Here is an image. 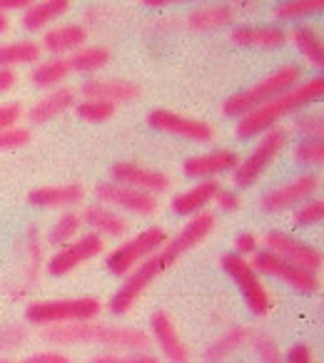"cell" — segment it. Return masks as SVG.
Segmentation results:
<instances>
[{
    "label": "cell",
    "instance_id": "obj_1",
    "mask_svg": "<svg viewBox=\"0 0 324 363\" xmlns=\"http://www.w3.org/2000/svg\"><path fill=\"white\" fill-rule=\"evenodd\" d=\"M212 229H215V214L202 212V214H198V217L190 219V222L178 232V237L168 239L165 247L157 249L150 259H145L140 267H135L130 274H127L122 286L112 294L110 311L115 313V316L130 313V308L135 306L137 298L147 291V286H150L162 272H168L170 267H175L183 254L193 252L198 244H202L205 239L212 234Z\"/></svg>",
    "mask_w": 324,
    "mask_h": 363
},
{
    "label": "cell",
    "instance_id": "obj_2",
    "mask_svg": "<svg viewBox=\"0 0 324 363\" xmlns=\"http://www.w3.org/2000/svg\"><path fill=\"white\" fill-rule=\"evenodd\" d=\"M45 341L58 346H77V343H100V346L115 348V351H145L150 346V333L135 326H110L97 321L80 323H60V326L43 328Z\"/></svg>",
    "mask_w": 324,
    "mask_h": 363
},
{
    "label": "cell",
    "instance_id": "obj_3",
    "mask_svg": "<svg viewBox=\"0 0 324 363\" xmlns=\"http://www.w3.org/2000/svg\"><path fill=\"white\" fill-rule=\"evenodd\" d=\"M322 92H324L322 75L312 77V80H307V82H299V85H294L292 90L282 92V95H277L274 100L264 102L262 107H257V110L239 117L237 135L239 137L262 135V132H267L269 127H277V122L282 120V117L292 115V112L302 110V107H309L314 100L322 97Z\"/></svg>",
    "mask_w": 324,
    "mask_h": 363
},
{
    "label": "cell",
    "instance_id": "obj_4",
    "mask_svg": "<svg viewBox=\"0 0 324 363\" xmlns=\"http://www.w3.org/2000/svg\"><path fill=\"white\" fill-rule=\"evenodd\" d=\"M299 82H302V67L282 65V67H277L272 75L264 77V80L254 82L252 87H247V90L237 92V95H232L230 100H225L222 112L227 117H244L247 112L262 107L264 102L274 100V97L282 95V92L292 90Z\"/></svg>",
    "mask_w": 324,
    "mask_h": 363
},
{
    "label": "cell",
    "instance_id": "obj_5",
    "mask_svg": "<svg viewBox=\"0 0 324 363\" xmlns=\"http://www.w3.org/2000/svg\"><path fill=\"white\" fill-rule=\"evenodd\" d=\"M102 303L95 296L80 298H53V301H33L26 308V321L33 326H60V323L95 321Z\"/></svg>",
    "mask_w": 324,
    "mask_h": 363
},
{
    "label": "cell",
    "instance_id": "obj_6",
    "mask_svg": "<svg viewBox=\"0 0 324 363\" xmlns=\"http://www.w3.org/2000/svg\"><path fill=\"white\" fill-rule=\"evenodd\" d=\"M168 232L162 227H150L145 232H140L137 237H132L130 242L120 244L117 249H112L110 257L105 259V267L115 277H127L135 267H140L145 259H150L157 249H162L168 244Z\"/></svg>",
    "mask_w": 324,
    "mask_h": 363
},
{
    "label": "cell",
    "instance_id": "obj_7",
    "mask_svg": "<svg viewBox=\"0 0 324 363\" xmlns=\"http://www.w3.org/2000/svg\"><path fill=\"white\" fill-rule=\"evenodd\" d=\"M222 269L230 274L234 284H237L239 294L247 301V308L254 313V316H267L272 311V294L269 289L259 281V274L252 269L249 259L239 257V254H225L222 257Z\"/></svg>",
    "mask_w": 324,
    "mask_h": 363
},
{
    "label": "cell",
    "instance_id": "obj_8",
    "mask_svg": "<svg viewBox=\"0 0 324 363\" xmlns=\"http://www.w3.org/2000/svg\"><path fill=\"white\" fill-rule=\"evenodd\" d=\"M287 140H289V132L284 130V127H269L267 132H262L259 145L249 152L247 160H242L234 167V172H232L234 184H237V187H249V184H254V182L267 172V167L274 162V157L282 152Z\"/></svg>",
    "mask_w": 324,
    "mask_h": 363
},
{
    "label": "cell",
    "instance_id": "obj_9",
    "mask_svg": "<svg viewBox=\"0 0 324 363\" xmlns=\"http://www.w3.org/2000/svg\"><path fill=\"white\" fill-rule=\"evenodd\" d=\"M249 264H252V269L257 274H267V277L279 279V281L289 284V286L297 289V291H302V294L319 291L317 274L307 272V269H302V267H294L292 262L277 257V254L269 252V249H257V252L252 254V262Z\"/></svg>",
    "mask_w": 324,
    "mask_h": 363
},
{
    "label": "cell",
    "instance_id": "obj_10",
    "mask_svg": "<svg viewBox=\"0 0 324 363\" xmlns=\"http://www.w3.org/2000/svg\"><path fill=\"white\" fill-rule=\"evenodd\" d=\"M317 192H319L317 174L294 177V179H289V182H284V184H279V187L264 192L262 199H259V209H262V212H284V209H289V207L304 204Z\"/></svg>",
    "mask_w": 324,
    "mask_h": 363
},
{
    "label": "cell",
    "instance_id": "obj_11",
    "mask_svg": "<svg viewBox=\"0 0 324 363\" xmlns=\"http://www.w3.org/2000/svg\"><path fill=\"white\" fill-rule=\"evenodd\" d=\"M102 249H105V242H102V237H97V234H85V237L75 239V242L63 244L50 257V262H48V274H50V277H65V274L75 272L80 264L97 257Z\"/></svg>",
    "mask_w": 324,
    "mask_h": 363
},
{
    "label": "cell",
    "instance_id": "obj_12",
    "mask_svg": "<svg viewBox=\"0 0 324 363\" xmlns=\"http://www.w3.org/2000/svg\"><path fill=\"white\" fill-rule=\"evenodd\" d=\"M147 125L155 127L157 132H170V135L185 137L193 142H210L215 137V127L210 122L195 120V117H185L180 112L157 107L147 115Z\"/></svg>",
    "mask_w": 324,
    "mask_h": 363
},
{
    "label": "cell",
    "instance_id": "obj_13",
    "mask_svg": "<svg viewBox=\"0 0 324 363\" xmlns=\"http://www.w3.org/2000/svg\"><path fill=\"white\" fill-rule=\"evenodd\" d=\"M264 244H267L269 252H274L277 257L292 262L294 267H302L312 274H319V269H322V252H319L317 247H312V244L299 242V239L289 237V234L267 232Z\"/></svg>",
    "mask_w": 324,
    "mask_h": 363
},
{
    "label": "cell",
    "instance_id": "obj_14",
    "mask_svg": "<svg viewBox=\"0 0 324 363\" xmlns=\"http://www.w3.org/2000/svg\"><path fill=\"white\" fill-rule=\"evenodd\" d=\"M112 177H115V182H120V184L135 187L147 194L168 192V189L173 187V179H170L165 172L150 169V167L140 164V162H117V164H112Z\"/></svg>",
    "mask_w": 324,
    "mask_h": 363
},
{
    "label": "cell",
    "instance_id": "obj_15",
    "mask_svg": "<svg viewBox=\"0 0 324 363\" xmlns=\"http://www.w3.org/2000/svg\"><path fill=\"white\" fill-rule=\"evenodd\" d=\"M95 194L105 204L127 209V212H135V214L157 212V199L152 197V194L140 192V189H135V187H127V184H120V182H102V184L95 187Z\"/></svg>",
    "mask_w": 324,
    "mask_h": 363
},
{
    "label": "cell",
    "instance_id": "obj_16",
    "mask_svg": "<svg viewBox=\"0 0 324 363\" xmlns=\"http://www.w3.org/2000/svg\"><path fill=\"white\" fill-rule=\"evenodd\" d=\"M152 336H155L157 346H160L162 356L170 363H190V348L180 338V331L175 326V318L168 311H155L150 318Z\"/></svg>",
    "mask_w": 324,
    "mask_h": 363
},
{
    "label": "cell",
    "instance_id": "obj_17",
    "mask_svg": "<svg viewBox=\"0 0 324 363\" xmlns=\"http://www.w3.org/2000/svg\"><path fill=\"white\" fill-rule=\"evenodd\" d=\"M239 164L237 152L232 150H215L205 152V155H195L190 160H185L183 172L195 179H212L215 174L222 172H234V167Z\"/></svg>",
    "mask_w": 324,
    "mask_h": 363
},
{
    "label": "cell",
    "instance_id": "obj_18",
    "mask_svg": "<svg viewBox=\"0 0 324 363\" xmlns=\"http://www.w3.org/2000/svg\"><path fill=\"white\" fill-rule=\"evenodd\" d=\"M230 40L242 48H264V50H277L287 45L289 33L274 26H237L230 30Z\"/></svg>",
    "mask_w": 324,
    "mask_h": 363
},
{
    "label": "cell",
    "instance_id": "obj_19",
    "mask_svg": "<svg viewBox=\"0 0 324 363\" xmlns=\"http://www.w3.org/2000/svg\"><path fill=\"white\" fill-rule=\"evenodd\" d=\"M85 189L82 184H48V187H36L28 192V204L38 209H55V207H72L82 202Z\"/></svg>",
    "mask_w": 324,
    "mask_h": 363
},
{
    "label": "cell",
    "instance_id": "obj_20",
    "mask_svg": "<svg viewBox=\"0 0 324 363\" xmlns=\"http://www.w3.org/2000/svg\"><path fill=\"white\" fill-rule=\"evenodd\" d=\"M80 92L85 100H97V102H130L140 95V87L135 82L127 80H87L80 85Z\"/></svg>",
    "mask_w": 324,
    "mask_h": 363
},
{
    "label": "cell",
    "instance_id": "obj_21",
    "mask_svg": "<svg viewBox=\"0 0 324 363\" xmlns=\"http://www.w3.org/2000/svg\"><path fill=\"white\" fill-rule=\"evenodd\" d=\"M217 192H220L217 179L198 182L195 187L185 189V192H180L178 197L173 199L175 214H183V217H198V214H202L205 207L217 197Z\"/></svg>",
    "mask_w": 324,
    "mask_h": 363
},
{
    "label": "cell",
    "instance_id": "obj_22",
    "mask_svg": "<svg viewBox=\"0 0 324 363\" xmlns=\"http://www.w3.org/2000/svg\"><path fill=\"white\" fill-rule=\"evenodd\" d=\"M87 43V30L77 23H65V26H55L50 30L43 33V43L40 50L55 52V55H63V52H75L80 48H85Z\"/></svg>",
    "mask_w": 324,
    "mask_h": 363
},
{
    "label": "cell",
    "instance_id": "obj_23",
    "mask_svg": "<svg viewBox=\"0 0 324 363\" xmlns=\"http://www.w3.org/2000/svg\"><path fill=\"white\" fill-rule=\"evenodd\" d=\"M72 105H75V90H70V87H55V90H50L45 97H40L28 110V120L33 125H43V122H50L53 117L70 110Z\"/></svg>",
    "mask_w": 324,
    "mask_h": 363
},
{
    "label": "cell",
    "instance_id": "obj_24",
    "mask_svg": "<svg viewBox=\"0 0 324 363\" xmlns=\"http://www.w3.org/2000/svg\"><path fill=\"white\" fill-rule=\"evenodd\" d=\"M82 222L87 224V227H92L97 234V237H120V234L127 232V222L120 217L117 212H112V209L102 207V204H90V207H85V212H82Z\"/></svg>",
    "mask_w": 324,
    "mask_h": 363
},
{
    "label": "cell",
    "instance_id": "obj_25",
    "mask_svg": "<svg viewBox=\"0 0 324 363\" xmlns=\"http://www.w3.org/2000/svg\"><path fill=\"white\" fill-rule=\"evenodd\" d=\"M234 21V11L227 3H210V6L195 8L188 16V26L193 30H217Z\"/></svg>",
    "mask_w": 324,
    "mask_h": 363
},
{
    "label": "cell",
    "instance_id": "obj_26",
    "mask_svg": "<svg viewBox=\"0 0 324 363\" xmlns=\"http://www.w3.org/2000/svg\"><path fill=\"white\" fill-rule=\"evenodd\" d=\"M68 11H70V0H40V3H33L28 11H23V28L31 33L43 30Z\"/></svg>",
    "mask_w": 324,
    "mask_h": 363
},
{
    "label": "cell",
    "instance_id": "obj_27",
    "mask_svg": "<svg viewBox=\"0 0 324 363\" xmlns=\"http://www.w3.org/2000/svg\"><path fill=\"white\" fill-rule=\"evenodd\" d=\"M249 341H252V333H249L247 326H230L222 336H217L210 343L207 351H205V358L207 361H225L232 353H237L242 346H247Z\"/></svg>",
    "mask_w": 324,
    "mask_h": 363
},
{
    "label": "cell",
    "instance_id": "obj_28",
    "mask_svg": "<svg viewBox=\"0 0 324 363\" xmlns=\"http://www.w3.org/2000/svg\"><path fill=\"white\" fill-rule=\"evenodd\" d=\"M40 57V45L33 40H16L0 45V70H13L16 65H31Z\"/></svg>",
    "mask_w": 324,
    "mask_h": 363
},
{
    "label": "cell",
    "instance_id": "obj_29",
    "mask_svg": "<svg viewBox=\"0 0 324 363\" xmlns=\"http://www.w3.org/2000/svg\"><path fill=\"white\" fill-rule=\"evenodd\" d=\"M110 62V50L102 45H92V48H80L68 57V65L70 72H97L100 67H105Z\"/></svg>",
    "mask_w": 324,
    "mask_h": 363
},
{
    "label": "cell",
    "instance_id": "obj_30",
    "mask_svg": "<svg viewBox=\"0 0 324 363\" xmlns=\"http://www.w3.org/2000/svg\"><path fill=\"white\" fill-rule=\"evenodd\" d=\"M294 43H297L299 52L309 60V65L314 67H324V43L319 38V33L309 26H299L294 30Z\"/></svg>",
    "mask_w": 324,
    "mask_h": 363
},
{
    "label": "cell",
    "instance_id": "obj_31",
    "mask_svg": "<svg viewBox=\"0 0 324 363\" xmlns=\"http://www.w3.org/2000/svg\"><path fill=\"white\" fill-rule=\"evenodd\" d=\"M70 75V65L68 57H55V60H45L33 70L31 80L38 87H58L65 77Z\"/></svg>",
    "mask_w": 324,
    "mask_h": 363
},
{
    "label": "cell",
    "instance_id": "obj_32",
    "mask_svg": "<svg viewBox=\"0 0 324 363\" xmlns=\"http://www.w3.org/2000/svg\"><path fill=\"white\" fill-rule=\"evenodd\" d=\"M80 224H82L80 214H75V212L63 214V217L50 227V232H48V242H50L53 247H63V244H68L72 237H75Z\"/></svg>",
    "mask_w": 324,
    "mask_h": 363
},
{
    "label": "cell",
    "instance_id": "obj_33",
    "mask_svg": "<svg viewBox=\"0 0 324 363\" xmlns=\"http://www.w3.org/2000/svg\"><path fill=\"white\" fill-rule=\"evenodd\" d=\"M322 8H324V0H292V3H282V6H277L274 16L282 18V21H292V18H302V16L319 13Z\"/></svg>",
    "mask_w": 324,
    "mask_h": 363
},
{
    "label": "cell",
    "instance_id": "obj_34",
    "mask_svg": "<svg viewBox=\"0 0 324 363\" xmlns=\"http://www.w3.org/2000/svg\"><path fill=\"white\" fill-rule=\"evenodd\" d=\"M249 343L254 346V353H257L262 363H284L282 348H279V343L269 333H257V336H252Z\"/></svg>",
    "mask_w": 324,
    "mask_h": 363
},
{
    "label": "cell",
    "instance_id": "obj_35",
    "mask_svg": "<svg viewBox=\"0 0 324 363\" xmlns=\"http://www.w3.org/2000/svg\"><path fill=\"white\" fill-rule=\"evenodd\" d=\"M77 117H82L85 122H107L112 115H115L117 107L110 105V102H97V100H82L80 105L75 107Z\"/></svg>",
    "mask_w": 324,
    "mask_h": 363
},
{
    "label": "cell",
    "instance_id": "obj_36",
    "mask_svg": "<svg viewBox=\"0 0 324 363\" xmlns=\"http://www.w3.org/2000/svg\"><path fill=\"white\" fill-rule=\"evenodd\" d=\"M294 157H297V162H302V164L319 167L324 162V142L322 140H304V142H299Z\"/></svg>",
    "mask_w": 324,
    "mask_h": 363
},
{
    "label": "cell",
    "instance_id": "obj_37",
    "mask_svg": "<svg viewBox=\"0 0 324 363\" xmlns=\"http://www.w3.org/2000/svg\"><path fill=\"white\" fill-rule=\"evenodd\" d=\"M33 140V132L28 127H8V130H0V152L3 150H21L28 142Z\"/></svg>",
    "mask_w": 324,
    "mask_h": 363
},
{
    "label": "cell",
    "instance_id": "obj_38",
    "mask_svg": "<svg viewBox=\"0 0 324 363\" xmlns=\"http://www.w3.org/2000/svg\"><path fill=\"white\" fill-rule=\"evenodd\" d=\"M324 219V202L322 199H307L302 207H297L294 212V222L304 224V227H312V224H319Z\"/></svg>",
    "mask_w": 324,
    "mask_h": 363
},
{
    "label": "cell",
    "instance_id": "obj_39",
    "mask_svg": "<svg viewBox=\"0 0 324 363\" xmlns=\"http://www.w3.org/2000/svg\"><path fill=\"white\" fill-rule=\"evenodd\" d=\"M294 127H297V130L302 132L307 140H322L324 120H322V115H319V112H307V115L297 117Z\"/></svg>",
    "mask_w": 324,
    "mask_h": 363
},
{
    "label": "cell",
    "instance_id": "obj_40",
    "mask_svg": "<svg viewBox=\"0 0 324 363\" xmlns=\"http://www.w3.org/2000/svg\"><path fill=\"white\" fill-rule=\"evenodd\" d=\"M90 363H160V358H155L152 353H145V351H135V353H107V356H97L92 358Z\"/></svg>",
    "mask_w": 324,
    "mask_h": 363
},
{
    "label": "cell",
    "instance_id": "obj_41",
    "mask_svg": "<svg viewBox=\"0 0 324 363\" xmlns=\"http://www.w3.org/2000/svg\"><path fill=\"white\" fill-rule=\"evenodd\" d=\"M26 338H28L26 326H6V328H0V351L21 348Z\"/></svg>",
    "mask_w": 324,
    "mask_h": 363
},
{
    "label": "cell",
    "instance_id": "obj_42",
    "mask_svg": "<svg viewBox=\"0 0 324 363\" xmlns=\"http://www.w3.org/2000/svg\"><path fill=\"white\" fill-rule=\"evenodd\" d=\"M21 117H23V107L18 105V102H6V105H0V130L16 127Z\"/></svg>",
    "mask_w": 324,
    "mask_h": 363
},
{
    "label": "cell",
    "instance_id": "obj_43",
    "mask_svg": "<svg viewBox=\"0 0 324 363\" xmlns=\"http://www.w3.org/2000/svg\"><path fill=\"white\" fill-rule=\"evenodd\" d=\"M21 363H72V358L60 351H38L31 353L28 358H23Z\"/></svg>",
    "mask_w": 324,
    "mask_h": 363
},
{
    "label": "cell",
    "instance_id": "obj_44",
    "mask_svg": "<svg viewBox=\"0 0 324 363\" xmlns=\"http://www.w3.org/2000/svg\"><path fill=\"white\" fill-rule=\"evenodd\" d=\"M257 247H259V239L254 237L252 232H244L234 239V254H239V257H244V259L252 257V254L257 252Z\"/></svg>",
    "mask_w": 324,
    "mask_h": 363
},
{
    "label": "cell",
    "instance_id": "obj_45",
    "mask_svg": "<svg viewBox=\"0 0 324 363\" xmlns=\"http://www.w3.org/2000/svg\"><path fill=\"white\" fill-rule=\"evenodd\" d=\"M215 199H217L222 212H237V209L242 207V199H239V194L232 192V189H220Z\"/></svg>",
    "mask_w": 324,
    "mask_h": 363
},
{
    "label": "cell",
    "instance_id": "obj_46",
    "mask_svg": "<svg viewBox=\"0 0 324 363\" xmlns=\"http://www.w3.org/2000/svg\"><path fill=\"white\" fill-rule=\"evenodd\" d=\"M284 361L287 363H314V353L307 343H294V346L289 348V353H287Z\"/></svg>",
    "mask_w": 324,
    "mask_h": 363
},
{
    "label": "cell",
    "instance_id": "obj_47",
    "mask_svg": "<svg viewBox=\"0 0 324 363\" xmlns=\"http://www.w3.org/2000/svg\"><path fill=\"white\" fill-rule=\"evenodd\" d=\"M33 6V0H0V13L6 16L11 11H28Z\"/></svg>",
    "mask_w": 324,
    "mask_h": 363
},
{
    "label": "cell",
    "instance_id": "obj_48",
    "mask_svg": "<svg viewBox=\"0 0 324 363\" xmlns=\"http://www.w3.org/2000/svg\"><path fill=\"white\" fill-rule=\"evenodd\" d=\"M13 85H16V72H13V70H0V95L11 90Z\"/></svg>",
    "mask_w": 324,
    "mask_h": 363
},
{
    "label": "cell",
    "instance_id": "obj_49",
    "mask_svg": "<svg viewBox=\"0 0 324 363\" xmlns=\"http://www.w3.org/2000/svg\"><path fill=\"white\" fill-rule=\"evenodd\" d=\"M147 8H160V6H170V0H145Z\"/></svg>",
    "mask_w": 324,
    "mask_h": 363
},
{
    "label": "cell",
    "instance_id": "obj_50",
    "mask_svg": "<svg viewBox=\"0 0 324 363\" xmlns=\"http://www.w3.org/2000/svg\"><path fill=\"white\" fill-rule=\"evenodd\" d=\"M8 28H11V21H8V16H3V13H0V35H3Z\"/></svg>",
    "mask_w": 324,
    "mask_h": 363
},
{
    "label": "cell",
    "instance_id": "obj_51",
    "mask_svg": "<svg viewBox=\"0 0 324 363\" xmlns=\"http://www.w3.org/2000/svg\"><path fill=\"white\" fill-rule=\"evenodd\" d=\"M0 363H16V361H11V358H0Z\"/></svg>",
    "mask_w": 324,
    "mask_h": 363
}]
</instances>
